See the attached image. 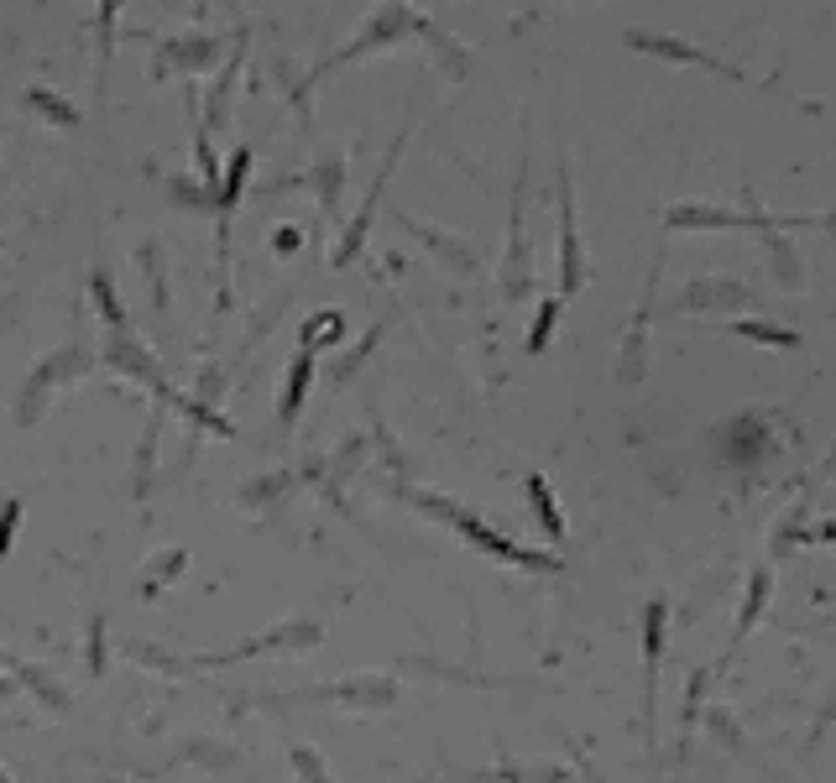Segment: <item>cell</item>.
<instances>
[{"label":"cell","instance_id":"6da1fadb","mask_svg":"<svg viewBox=\"0 0 836 783\" xmlns=\"http://www.w3.org/2000/svg\"><path fill=\"white\" fill-rule=\"evenodd\" d=\"M413 497V507L419 512H429V518L450 522L455 533L466 538L471 548H481V554H492V559H502V565H518V570H539V574H560V559L554 554H539V548H518L513 538H502V533H492L481 518H471L466 507H455V501H439L429 497V491H408Z\"/></svg>","mask_w":836,"mask_h":783},{"label":"cell","instance_id":"7a4b0ae2","mask_svg":"<svg viewBox=\"0 0 836 783\" xmlns=\"http://www.w3.org/2000/svg\"><path fill=\"white\" fill-rule=\"evenodd\" d=\"M309 700L345 705V711H392V705L403 700V685H398L392 674H345V679H330V685L283 695V705H309Z\"/></svg>","mask_w":836,"mask_h":783},{"label":"cell","instance_id":"3957f363","mask_svg":"<svg viewBox=\"0 0 836 783\" xmlns=\"http://www.w3.org/2000/svg\"><path fill=\"white\" fill-rule=\"evenodd\" d=\"M84 366H90V356H84L79 345H69V351H52L48 360H37V366H32V377H26V387L16 392V424H22V428L37 424L52 392H58L63 381L84 377Z\"/></svg>","mask_w":836,"mask_h":783},{"label":"cell","instance_id":"277c9868","mask_svg":"<svg viewBox=\"0 0 836 783\" xmlns=\"http://www.w3.org/2000/svg\"><path fill=\"white\" fill-rule=\"evenodd\" d=\"M664 638H669V606L648 601L644 606V726L654 736V715H659V664H664Z\"/></svg>","mask_w":836,"mask_h":783},{"label":"cell","instance_id":"5b68a950","mask_svg":"<svg viewBox=\"0 0 836 783\" xmlns=\"http://www.w3.org/2000/svg\"><path fill=\"white\" fill-rule=\"evenodd\" d=\"M560 293L580 287V236H575V204H570V178L560 183Z\"/></svg>","mask_w":836,"mask_h":783},{"label":"cell","instance_id":"8992f818","mask_svg":"<svg viewBox=\"0 0 836 783\" xmlns=\"http://www.w3.org/2000/svg\"><path fill=\"white\" fill-rule=\"evenodd\" d=\"M262 638V653H309L325 642V621L319 617H287L283 627H272V632H257Z\"/></svg>","mask_w":836,"mask_h":783},{"label":"cell","instance_id":"52a82bcc","mask_svg":"<svg viewBox=\"0 0 836 783\" xmlns=\"http://www.w3.org/2000/svg\"><path fill=\"white\" fill-rule=\"evenodd\" d=\"M403 26H413V11H403V5H387V11H377V16H372V26H366V37H361V43H351V48L340 52L334 63H351V58H361V52L382 48V43H392V37H398ZM334 63H330V69H334Z\"/></svg>","mask_w":836,"mask_h":783},{"label":"cell","instance_id":"ba28073f","mask_svg":"<svg viewBox=\"0 0 836 783\" xmlns=\"http://www.w3.org/2000/svg\"><path fill=\"white\" fill-rule=\"evenodd\" d=\"M105 360H110V366H116V371H126V377H137V381H146V387H157V360L146 356L142 345H137V340H131V334L126 330H116V340H110V351H105Z\"/></svg>","mask_w":836,"mask_h":783},{"label":"cell","instance_id":"9c48e42d","mask_svg":"<svg viewBox=\"0 0 836 783\" xmlns=\"http://www.w3.org/2000/svg\"><path fill=\"white\" fill-rule=\"evenodd\" d=\"M309 381H314V351H298V356H293V366H287L283 403H278V424H283V428H293L298 407H304V398H309Z\"/></svg>","mask_w":836,"mask_h":783},{"label":"cell","instance_id":"30bf717a","mask_svg":"<svg viewBox=\"0 0 836 783\" xmlns=\"http://www.w3.org/2000/svg\"><path fill=\"white\" fill-rule=\"evenodd\" d=\"M246 173H251V146H236V152H231V173H225V183L215 189V204H220V246H225V236H231V210L240 204Z\"/></svg>","mask_w":836,"mask_h":783},{"label":"cell","instance_id":"8fae6325","mask_svg":"<svg viewBox=\"0 0 836 783\" xmlns=\"http://www.w3.org/2000/svg\"><path fill=\"white\" fill-rule=\"evenodd\" d=\"M523 491H528V507H533L539 527H544V538H550V544H565V518H560V501H554L550 481H544V475H528Z\"/></svg>","mask_w":836,"mask_h":783},{"label":"cell","instance_id":"7c38bea8","mask_svg":"<svg viewBox=\"0 0 836 783\" xmlns=\"http://www.w3.org/2000/svg\"><path fill=\"white\" fill-rule=\"evenodd\" d=\"M293 481H298L293 471L257 475V481H246V486L236 491V507H246V512H262V507H272V501H283L287 491H293Z\"/></svg>","mask_w":836,"mask_h":783},{"label":"cell","instance_id":"4fadbf2b","mask_svg":"<svg viewBox=\"0 0 836 783\" xmlns=\"http://www.w3.org/2000/svg\"><path fill=\"white\" fill-rule=\"evenodd\" d=\"M184 565H189V554H184V548H163V554H152V559L142 565V574H146L142 595H146V601H152V595H163L167 585L184 574Z\"/></svg>","mask_w":836,"mask_h":783},{"label":"cell","instance_id":"5bb4252c","mask_svg":"<svg viewBox=\"0 0 836 783\" xmlns=\"http://www.w3.org/2000/svg\"><path fill=\"white\" fill-rule=\"evenodd\" d=\"M768 591H774V574L768 570H758L753 580H747V595H742V612H738V632H732V648H738L753 627H758V617H764V606H768Z\"/></svg>","mask_w":836,"mask_h":783},{"label":"cell","instance_id":"9a60e30c","mask_svg":"<svg viewBox=\"0 0 836 783\" xmlns=\"http://www.w3.org/2000/svg\"><path fill=\"white\" fill-rule=\"evenodd\" d=\"M627 43H633V48H644V52H654V58H669V63H711L706 52L685 48V43H669V37H648V32H633Z\"/></svg>","mask_w":836,"mask_h":783},{"label":"cell","instance_id":"2e32d148","mask_svg":"<svg viewBox=\"0 0 836 783\" xmlns=\"http://www.w3.org/2000/svg\"><path fill=\"white\" fill-rule=\"evenodd\" d=\"M287 768L298 773V783H334L330 779V762L319 758L314 747H304V742H293V747H287Z\"/></svg>","mask_w":836,"mask_h":783},{"label":"cell","instance_id":"e0dca14e","mask_svg":"<svg viewBox=\"0 0 836 783\" xmlns=\"http://www.w3.org/2000/svg\"><path fill=\"white\" fill-rule=\"evenodd\" d=\"M497 779H502V783H570V773H565V768H554V762H533V768L502 762Z\"/></svg>","mask_w":836,"mask_h":783},{"label":"cell","instance_id":"ac0fdd59","mask_svg":"<svg viewBox=\"0 0 836 783\" xmlns=\"http://www.w3.org/2000/svg\"><path fill=\"white\" fill-rule=\"evenodd\" d=\"M554 324H560V298H544L539 313H533V330H528V356H544L550 351Z\"/></svg>","mask_w":836,"mask_h":783},{"label":"cell","instance_id":"d6986e66","mask_svg":"<svg viewBox=\"0 0 836 783\" xmlns=\"http://www.w3.org/2000/svg\"><path fill=\"white\" fill-rule=\"evenodd\" d=\"M178 758L199 762V768H231V762H236V752H231V747H220L215 736H193V747H184Z\"/></svg>","mask_w":836,"mask_h":783},{"label":"cell","instance_id":"ffe728a7","mask_svg":"<svg viewBox=\"0 0 836 783\" xmlns=\"http://www.w3.org/2000/svg\"><path fill=\"white\" fill-rule=\"evenodd\" d=\"M90 287H95V304H99V313H105V324H110V330H126V309H120L110 277H105V272H95V277H90Z\"/></svg>","mask_w":836,"mask_h":783},{"label":"cell","instance_id":"44dd1931","mask_svg":"<svg viewBox=\"0 0 836 783\" xmlns=\"http://www.w3.org/2000/svg\"><path fill=\"white\" fill-rule=\"evenodd\" d=\"M413 230L429 240V251H434V257L450 261L455 272H471V251H460V246H455V236H439V230H424V225H413Z\"/></svg>","mask_w":836,"mask_h":783},{"label":"cell","instance_id":"7402d4cb","mask_svg":"<svg viewBox=\"0 0 836 783\" xmlns=\"http://www.w3.org/2000/svg\"><path fill=\"white\" fill-rule=\"evenodd\" d=\"M157 460V424L142 434V450H137V465H131V486H137V501H146L152 491H146V465Z\"/></svg>","mask_w":836,"mask_h":783},{"label":"cell","instance_id":"603a6c76","mask_svg":"<svg viewBox=\"0 0 836 783\" xmlns=\"http://www.w3.org/2000/svg\"><path fill=\"white\" fill-rule=\"evenodd\" d=\"M22 679H26L32 689H37V695H43V705H48V711H69V689L52 685L43 668H22Z\"/></svg>","mask_w":836,"mask_h":783},{"label":"cell","instance_id":"cb8c5ba5","mask_svg":"<svg viewBox=\"0 0 836 783\" xmlns=\"http://www.w3.org/2000/svg\"><path fill=\"white\" fill-rule=\"evenodd\" d=\"M340 330H345V319L340 313H314L309 330H304V351H314V345H330V340H340Z\"/></svg>","mask_w":836,"mask_h":783},{"label":"cell","instance_id":"d4e9b609","mask_svg":"<svg viewBox=\"0 0 836 783\" xmlns=\"http://www.w3.org/2000/svg\"><path fill=\"white\" fill-rule=\"evenodd\" d=\"M22 512H26V501H22V497H5V501H0V559H5V554H11V544H16Z\"/></svg>","mask_w":836,"mask_h":783},{"label":"cell","instance_id":"484cf974","mask_svg":"<svg viewBox=\"0 0 836 783\" xmlns=\"http://www.w3.org/2000/svg\"><path fill=\"white\" fill-rule=\"evenodd\" d=\"M26 99H32L37 110H48V120H58V126H79V110H73L69 99H58L52 90H26Z\"/></svg>","mask_w":836,"mask_h":783},{"label":"cell","instance_id":"4316f807","mask_svg":"<svg viewBox=\"0 0 836 783\" xmlns=\"http://www.w3.org/2000/svg\"><path fill=\"white\" fill-rule=\"evenodd\" d=\"M738 334L742 340H764V345H800V334L794 330H779V324H753V319H747V324H738Z\"/></svg>","mask_w":836,"mask_h":783},{"label":"cell","instance_id":"83f0119b","mask_svg":"<svg viewBox=\"0 0 836 783\" xmlns=\"http://www.w3.org/2000/svg\"><path fill=\"white\" fill-rule=\"evenodd\" d=\"M84 642H90V674L99 679V674H105V617H99V612L90 617V638Z\"/></svg>","mask_w":836,"mask_h":783},{"label":"cell","instance_id":"f1b7e54d","mask_svg":"<svg viewBox=\"0 0 836 783\" xmlns=\"http://www.w3.org/2000/svg\"><path fill=\"white\" fill-rule=\"evenodd\" d=\"M314 189H319V199H325V210H334V199H340V157L325 163V178L314 173Z\"/></svg>","mask_w":836,"mask_h":783},{"label":"cell","instance_id":"f546056e","mask_svg":"<svg viewBox=\"0 0 836 783\" xmlns=\"http://www.w3.org/2000/svg\"><path fill=\"white\" fill-rule=\"evenodd\" d=\"M116 11H120V0H99V26H105V37L116 32Z\"/></svg>","mask_w":836,"mask_h":783},{"label":"cell","instance_id":"4dcf8cb0","mask_svg":"<svg viewBox=\"0 0 836 783\" xmlns=\"http://www.w3.org/2000/svg\"><path fill=\"white\" fill-rule=\"evenodd\" d=\"M298 240H304V236H298V230H287V225H283V230L272 236V246H278V251H298Z\"/></svg>","mask_w":836,"mask_h":783},{"label":"cell","instance_id":"1f68e13d","mask_svg":"<svg viewBox=\"0 0 836 783\" xmlns=\"http://www.w3.org/2000/svg\"><path fill=\"white\" fill-rule=\"evenodd\" d=\"M580 773H586V783H607V779L597 773V768H586V758H580Z\"/></svg>","mask_w":836,"mask_h":783},{"label":"cell","instance_id":"d6a6232c","mask_svg":"<svg viewBox=\"0 0 836 783\" xmlns=\"http://www.w3.org/2000/svg\"><path fill=\"white\" fill-rule=\"evenodd\" d=\"M110 783H126V779H110Z\"/></svg>","mask_w":836,"mask_h":783}]
</instances>
